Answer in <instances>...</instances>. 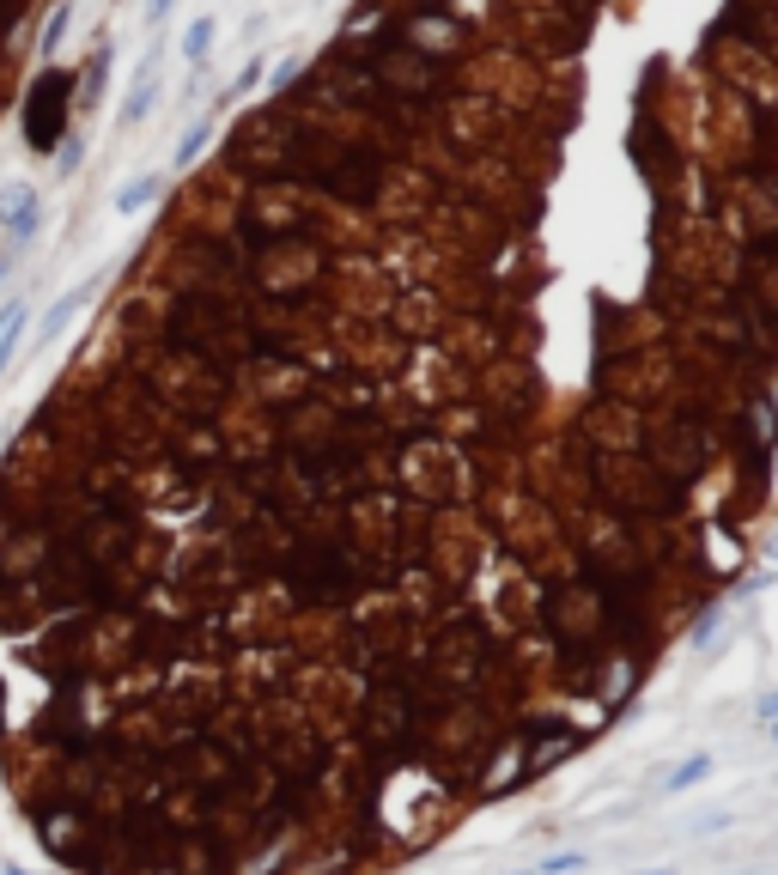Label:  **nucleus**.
<instances>
[{"mask_svg": "<svg viewBox=\"0 0 778 875\" xmlns=\"http://www.w3.org/2000/svg\"><path fill=\"white\" fill-rule=\"evenodd\" d=\"M645 675H651V663H639V657H620V651H608V663L596 669V681H590V693H584L590 718H596V724L620 718V711H627V705L639 699Z\"/></svg>", "mask_w": 778, "mask_h": 875, "instance_id": "f257e3e1", "label": "nucleus"}, {"mask_svg": "<svg viewBox=\"0 0 778 875\" xmlns=\"http://www.w3.org/2000/svg\"><path fill=\"white\" fill-rule=\"evenodd\" d=\"M67 79L55 73V79H43L37 86V98H31V110H25V134H31V146L37 152H49L55 146V128H61V116H67Z\"/></svg>", "mask_w": 778, "mask_h": 875, "instance_id": "f03ea898", "label": "nucleus"}, {"mask_svg": "<svg viewBox=\"0 0 778 875\" xmlns=\"http://www.w3.org/2000/svg\"><path fill=\"white\" fill-rule=\"evenodd\" d=\"M0 225H7V250H31V237L43 225V207H37V189H0Z\"/></svg>", "mask_w": 778, "mask_h": 875, "instance_id": "7ed1b4c3", "label": "nucleus"}, {"mask_svg": "<svg viewBox=\"0 0 778 875\" xmlns=\"http://www.w3.org/2000/svg\"><path fill=\"white\" fill-rule=\"evenodd\" d=\"M25 323H31V304H25V298H13L7 310H0V371H7V359L19 353V335H25Z\"/></svg>", "mask_w": 778, "mask_h": 875, "instance_id": "20e7f679", "label": "nucleus"}, {"mask_svg": "<svg viewBox=\"0 0 778 875\" xmlns=\"http://www.w3.org/2000/svg\"><path fill=\"white\" fill-rule=\"evenodd\" d=\"M706 778H712V754H687L681 766H669L663 790H693V784H706Z\"/></svg>", "mask_w": 778, "mask_h": 875, "instance_id": "39448f33", "label": "nucleus"}, {"mask_svg": "<svg viewBox=\"0 0 778 875\" xmlns=\"http://www.w3.org/2000/svg\"><path fill=\"white\" fill-rule=\"evenodd\" d=\"M80 304H86V286H80V292H67V298H61V304H55V310L43 316V341H55V335H61V329L73 323V310H80Z\"/></svg>", "mask_w": 778, "mask_h": 875, "instance_id": "423d86ee", "label": "nucleus"}, {"mask_svg": "<svg viewBox=\"0 0 778 875\" xmlns=\"http://www.w3.org/2000/svg\"><path fill=\"white\" fill-rule=\"evenodd\" d=\"M152 195H159V177H140V183H128V189L116 195V213H140Z\"/></svg>", "mask_w": 778, "mask_h": 875, "instance_id": "0eeeda50", "label": "nucleus"}, {"mask_svg": "<svg viewBox=\"0 0 778 875\" xmlns=\"http://www.w3.org/2000/svg\"><path fill=\"white\" fill-rule=\"evenodd\" d=\"M207 49H213V19H195L189 37H183V55L189 61H207Z\"/></svg>", "mask_w": 778, "mask_h": 875, "instance_id": "6e6552de", "label": "nucleus"}, {"mask_svg": "<svg viewBox=\"0 0 778 875\" xmlns=\"http://www.w3.org/2000/svg\"><path fill=\"white\" fill-rule=\"evenodd\" d=\"M584 863V851H560V857H548V863H541L535 875H560V869H578Z\"/></svg>", "mask_w": 778, "mask_h": 875, "instance_id": "1a4fd4ad", "label": "nucleus"}, {"mask_svg": "<svg viewBox=\"0 0 778 875\" xmlns=\"http://www.w3.org/2000/svg\"><path fill=\"white\" fill-rule=\"evenodd\" d=\"M7 730H13V693H7V681H0V748H7Z\"/></svg>", "mask_w": 778, "mask_h": 875, "instance_id": "9d476101", "label": "nucleus"}, {"mask_svg": "<svg viewBox=\"0 0 778 875\" xmlns=\"http://www.w3.org/2000/svg\"><path fill=\"white\" fill-rule=\"evenodd\" d=\"M754 718H760V724H772V718H778V687H772V693H760V705H754Z\"/></svg>", "mask_w": 778, "mask_h": 875, "instance_id": "9b49d317", "label": "nucleus"}, {"mask_svg": "<svg viewBox=\"0 0 778 875\" xmlns=\"http://www.w3.org/2000/svg\"><path fill=\"white\" fill-rule=\"evenodd\" d=\"M766 736H772V742H778V718H772V724H766Z\"/></svg>", "mask_w": 778, "mask_h": 875, "instance_id": "f8f14e48", "label": "nucleus"}, {"mask_svg": "<svg viewBox=\"0 0 778 875\" xmlns=\"http://www.w3.org/2000/svg\"><path fill=\"white\" fill-rule=\"evenodd\" d=\"M7 875H25V869H19V863H7Z\"/></svg>", "mask_w": 778, "mask_h": 875, "instance_id": "ddd939ff", "label": "nucleus"}, {"mask_svg": "<svg viewBox=\"0 0 778 875\" xmlns=\"http://www.w3.org/2000/svg\"><path fill=\"white\" fill-rule=\"evenodd\" d=\"M645 875H675V869H645Z\"/></svg>", "mask_w": 778, "mask_h": 875, "instance_id": "4468645a", "label": "nucleus"}]
</instances>
